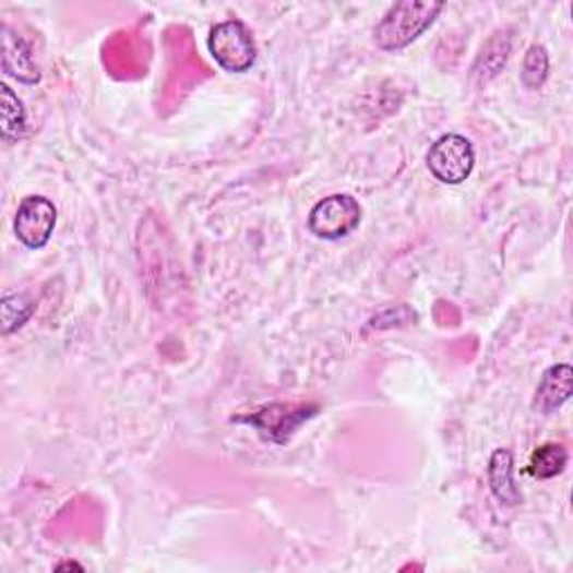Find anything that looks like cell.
I'll return each instance as SVG.
<instances>
[{
    "instance_id": "cell-1",
    "label": "cell",
    "mask_w": 573,
    "mask_h": 573,
    "mask_svg": "<svg viewBox=\"0 0 573 573\" xmlns=\"http://www.w3.org/2000/svg\"><path fill=\"white\" fill-rule=\"evenodd\" d=\"M442 10V0H402V3H394L377 25L374 43L385 52H399L432 25Z\"/></svg>"
},
{
    "instance_id": "cell-2",
    "label": "cell",
    "mask_w": 573,
    "mask_h": 573,
    "mask_svg": "<svg viewBox=\"0 0 573 573\" xmlns=\"http://www.w3.org/2000/svg\"><path fill=\"white\" fill-rule=\"evenodd\" d=\"M317 404H270L255 413L236 417V423H247L258 430L264 442L285 446L296 430L319 415Z\"/></svg>"
},
{
    "instance_id": "cell-3",
    "label": "cell",
    "mask_w": 573,
    "mask_h": 573,
    "mask_svg": "<svg viewBox=\"0 0 573 573\" xmlns=\"http://www.w3.org/2000/svg\"><path fill=\"white\" fill-rule=\"evenodd\" d=\"M208 52L219 68L236 74L251 70L258 57L251 29L238 19L223 21L211 29Z\"/></svg>"
},
{
    "instance_id": "cell-4",
    "label": "cell",
    "mask_w": 573,
    "mask_h": 573,
    "mask_svg": "<svg viewBox=\"0 0 573 573\" xmlns=\"http://www.w3.org/2000/svg\"><path fill=\"white\" fill-rule=\"evenodd\" d=\"M363 208L357 198L347 193H334L314 204L307 227L321 240H341L355 234L361 225Z\"/></svg>"
},
{
    "instance_id": "cell-5",
    "label": "cell",
    "mask_w": 573,
    "mask_h": 573,
    "mask_svg": "<svg viewBox=\"0 0 573 573\" xmlns=\"http://www.w3.org/2000/svg\"><path fill=\"white\" fill-rule=\"evenodd\" d=\"M426 164L434 180L449 187H457L470 178L475 168V148L470 140L451 132V135L439 138L430 146Z\"/></svg>"
},
{
    "instance_id": "cell-6",
    "label": "cell",
    "mask_w": 573,
    "mask_h": 573,
    "mask_svg": "<svg viewBox=\"0 0 573 573\" xmlns=\"http://www.w3.org/2000/svg\"><path fill=\"white\" fill-rule=\"evenodd\" d=\"M57 206L43 195H29L19 204L14 217V234L27 249H43L57 227Z\"/></svg>"
},
{
    "instance_id": "cell-7",
    "label": "cell",
    "mask_w": 573,
    "mask_h": 573,
    "mask_svg": "<svg viewBox=\"0 0 573 573\" xmlns=\"http://www.w3.org/2000/svg\"><path fill=\"white\" fill-rule=\"evenodd\" d=\"M3 72L25 85H36L40 81V68L29 46L10 25H3Z\"/></svg>"
},
{
    "instance_id": "cell-8",
    "label": "cell",
    "mask_w": 573,
    "mask_h": 573,
    "mask_svg": "<svg viewBox=\"0 0 573 573\" xmlns=\"http://www.w3.org/2000/svg\"><path fill=\"white\" fill-rule=\"evenodd\" d=\"M573 394V370L566 363L551 366L536 390V399H534V410L542 415L556 413L560 406H564Z\"/></svg>"
},
{
    "instance_id": "cell-9",
    "label": "cell",
    "mask_w": 573,
    "mask_h": 573,
    "mask_svg": "<svg viewBox=\"0 0 573 573\" xmlns=\"http://www.w3.org/2000/svg\"><path fill=\"white\" fill-rule=\"evenodd\" d=\"M513 453L509 449H498L491 455L489 468H487V479L489 489L496 496V500L504 506H517L522 504V491L513 479Z\"/></svg>"
},
{
    "instance_id": "cell-10",
    "label": "cell",
    "mask_w": 573,
    "mask_h": 573,
    "mask_svg": "<svg viewBox=\"0 0 573 573\" xmlns=\"http://www.w3.org/2000/svg\"><path fill=\"white\" fill-rule=\"evenodd\" d=\"M511 32L509 29H500L496 32L487 43H484V48L479 50L475 65H473V76L479 83H489L493 81L506 65L509 55H511Z\"/></svg>"
},
{
    "instance_id": "cell-11",
    "label": "cell",
    "mask_w": 573,
    "mask_h": 573,
    "mask_svg": "<svg viewBox=\"0 0 573 573\" xmlns=\"http://www.w3.org/2000/svg\"><path fill=\"white\" fill-rule=\"evenodd\" d=\"M0 115H3V142L5 144H14L19 140L25 138V132H27V112H25V106L23 102L19 99V95L12 91L10 85H0Z\"/></svg>"
},
{
    "instance_id": "cell-12",
    "label": "cell",
    "mask_w": 573,
    "mask_h": 573,
    "mask_svg": "<svg viewBox=\"0 0 573 573\" xmlns=\"http://www.w3.org/2000/svg\"><path fill=\"white\" fill-rule=\"evenodd\" d=\"M569 462V453L562 444H545L534 451L532 462H528V475L536 479H551L558 477Z\"/></svg>"
},
{
    "instance_id": "cell-13",
    "label": "cell",
    "mask_w": 573,
    "mask_h": 573,
    "mask_svg": "<svg viewBox=\"0 0 573 573\" xmlns=\"http://www.w3.org/2000/svg\"><path fill=\"white\" fill-rule=\"evenodd\" d=\"M36 305L32 298L25 294H8L0 305V312H3V334L10 336L12 332L21 330L34 314Z\"/></svg>"
},
{
    "instance_id": "cell-14",
    "label": "cell",
    "mask_w": 573,
    "mask_h": 573,
    "mask_svg": "<svg viewBox=\"0 0 573 573\" xmlns=\"http://www.w3.org/2000/svg\"><path fill=\"white\" fill-rule=\"evenodd\" d=\"M549 76V52L545 46H532L524 55L522 63V83L528 87V91H538V87L545 85Z\"/></svg>"
},
{
    "instance_id": "cell-15",
    "label": "cell",
    "mask_w": 573,
    "mask_h": 573,
    "mask_svg": "<svg viewBox=\"0 0 573 573\" xmlns=\"http://www.w3.org/2000/svg\"><path fill=\"white\" fill-rule=\"evenodd\" d=\"M63 569H76V571H83V566H81L79 562H70V560L57 564V571H63Z\"/></svg>"
}]
</instances>
